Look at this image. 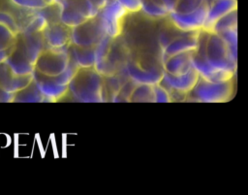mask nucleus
<instances>
[{"label":"nucleus","instance_id":"0eeeda50","mask_svg":"<svg viewBox=\"0 0 248 195\" xmlns=\"http://www.w3.org/2000/svg\"><path fill=\"white\" fill-rule=\"evenodd\" d=\"M199 79V73L193 68L189 72L179 76H173L164 72L160 83L169 91L171 102H184L187 100L188 93L195 87Z\"/></svg>","mask_w":248,"mask_h":195},{"label":"nucleus","instance_id":"7ed1b4c3","mask_svg":"<svg viewBox=\"0 0 248 195\" xmlns=\"http://www.w3.org/2000/svg\"><path fill=\"white\" fill-rule=\"evenodd\" d=\"M233 95V79L214 82L200 78L195 87L188 93L186 101L198 103H226L231 101Z\"/></svg>","mask_w":248,"mask_h":195},{"label":"nucleus","instance_id":"6ab92c4d","mask_svg":"<svg viewBox=\"0 0 248 195\" xmlns=\"http://www.w3.org/2000/svg\"><path fill=\"white\" fill-rule=\"evenodd\" d=\"M45 100V96L34 80L25 88L15 93L13 98V102H43Z\"/></svg>","mask_w":248,"mask_h":195},{"label":"nucleus","instance_id":"a878e982","mask_svg":"<svg viewBox=\"0 0 248 195\" xmlns=\"http://www.w3.org/2000/svg\"><path fill=\"white\" fill-rule=\"evenodd\" d=\"M0 24H4V25L8 26L16 34L19 33V28H18V25H17L16 19L12 16V15H10L7 12L0 11Z\"/></svg>","mask_w":248,"mask_h":195},{"label":"nucleus","instance_id":"c85d7f7f","mask_svg":"<svg viewBox=\"0 0 248 195\" xmlns=\"http://www.w3.org/2000/svg\"><path fill=\"white\" fill-rule=\"evenodd\" d=\"M12 49H13V48L10 49H8V50L0 51V63H2V62H4V61L7 60V58H8V56L10 55Z\"/></svg>","mask_w":248,"mask_h":195},{"label":"nucleus","instance_id":"20e7f679","mask_svg":"<svg viewBox=\"0 0 248 195\" xmlns=\"http://www.w3.org/2000/svg\"><path fill=\"white\" fill-rule=\"evenodd\" d=\"M107 36L104 21L98 14L96 16L72 28L71 44L83 48L97 47Z\"/></svg>","mask_w":248,"mask_h":195},{"label":"nucleus","instance_id":"a211bd4d","mask_svg":"<svg viewBox=\"0 0 248 195\" xmlns=\"http://www.w3.org/2000/svg\"><path fill=\"white\" fill-rule=\"evenodd\" d=\"M140 12L152 19L165 18L170 15V12L163 0H140Z\"/></svg>","mask_w":248,"mask_h":195},{"label":"nucleus","instance_id":"4468645a","mask_svg":"<svg viewBox=\"0 0 248 195\" xmlns=\"http://www.w3.org/2000/svg\"><path fill=\"white\" fill-rule=\"evenodd\" d=\"M34 81L47 101H56L65 96L69 91L68 85L61 84L55 77H47L34 70Z\"/></svg>","mask_w":248,"mask_h":195},{"label":"nucleus","instance_id":"393cba45","mask_svg":"<svg viewBox=\"0 0 248 195\" xmlns=\"http://www.w3.org/2000/svg\"><path fill=\"white\" fill-rule=\"evenodd\" d=\"M154 93H155V103H170L171 102L170 95L167 88L161 83L154 84Z\"/></svg>","mask_w":248,"mask_h":195},{"label":"nucleus","instance_id":"1a4fd4ad","mask_svg":"<svg viewBox=\"0 0 248 195\" xmlns=\"http://www.w3.org/2000/svg\"><path fill=\"white\" fill-rule=\"evenodd\" d=\"M128 12L122 7L118 0L110 1L105 8L100 10L108 36L115 39L121 32V21Z\"/></svg>","mask_w":248,"mask_h":195},{"label":"nucleus","instance_id":"f03ea898","mask_svg":"<svg viewBox=\"0 0 248 195\" xmlns=\"http://www.w3.org/2000/svg\"><path fill=\"white\" fill-rule=\"evenodd\" d=\"M105 80L95 68H78L68 84L69 91L81 102L104 101Z\"/></svg>","mask_w":248,"mask_h":195},{"label":"nucleus","instance_id":"f8f14e48","mask_svg":"<svg viewBox=\"0 0 248 195\" xmlns=\"http://www.w3.org/2000/svg\"><path fill=\"white\" fill-rule=\"evenodd\" d=\"M201 31L198 32H182L171 40L165 48L162 49L163 59L183 52L195 51L199 47Z\"/></svg>","mask_w":248,"mask_h":195},{"label":"nucleus","instance_id":"5701e85b","mask_svg":"<svg viewBox=\"0 0 248 195\" xmlns=\"http://www.w3.org/2000/svg\"><path fill=\"white\" fill-rule=\"evenodd\" d=\"M17 35L8 26L0 24V51L12 49L16 42Z\"/></svg>","mask_w":248,"mask_h":195},{"label":"nucleus","instance_id":"cd10ccee","mask_svg":"<svg viewBox=\"0 0 248 195\" xmlns=\"http://www.w3.org/2000/svg\"><path fill=\"white\" fill-rule=\"evenodd\" d=\"M14 94H10L0 88V102H11L13 101Z\"/></svg>","mask_w":248,"mask_h":195},{"label":"nucleus","instance_id":"9b49d317","mask_svg":"<svg viewBox=\"0 0 248 195\" xmlns=\"http://www.w3.org/2000/svg\"><path fill=\"white\" fill-rule=\"evenodd\" d=\"M34 80V75H18L6 62L0 63V88L4 91L15 94L25 88Z\"/></svg>","mask_w":248,"mask_h":195},{"label":"nucleus","instance_id":"bb28decb","mask_svg":"<svg viewBox=\"0 0 248 195\" xmlns=\"http://www.w3.org/2000/svg\"><path fill=\"white\" fill-rule=\"evenodd\" d=\"M91 2V4L97 9V10H102L103 8H105L110 1L112 0H89Z\"/></svg>","mask_w":248,"mask_h":195},{"label":"nucleus","instance_id":"f3484780","mask_svg":"<svg viewBox=\"0 0 248 195\" xmlns=\"http://www.w3.org/2000/svg\"><path fill=\"white\" fill-rule=\"evenodd\" d=\"M69 51L79 68H90L95 67L97 62V47L83 48L71 44Z\"/></svg>","mask_w":248,"mask_h":195},{"label":"nucleus","instance_id":"4be33fe9","mask_svg":"<svg viewBox=\"0 0 248 195\" xmlns=\"http://www.w3.org/2000/svg\"><path fill=\"white\" fill-rule=\"evenodd\" d=\"M214 0H177L173 11L178 13H189L203 6L211 5Z\"/></svg>","mask_w":248,"mask_h":195},{"label":"nucleus","instance_id":"2eb2a0df","mask_svg":"<svg viewBox=\"0 0 248 195\" xmlns=\"http://www.w3.org/2000/svg\"><path fill=\"white\" fill-rule=\"evenodd\" d=\"M236 10L237 0H214L209 7L202 30L210 32L219 19Z\"/></svg>","mask_w":248,"mask_h":195},{"label":"nucleus","instance_id":"dca6fc26","mask_svg":"<svg viewBox=\"0 0 248 195\" xmlns=\"http://www.w3.org/2000/svg\"><path fill=\"white\" fill-rule=\"evenodd\" d=\"M195 51L183 52L163 59V69L165 73L179 76L189 72L194 68L193 56Z\"/></svg>","mask_w":248,"mask_h":195},{"label":"nucleus","instance_id":"423d86ee","mask_svg":"<svg viewBox=\"0 0 248 195\" xmlns=\"http://www.w3.org/2000/svg\"><path fill=\"white\" fill-rule=\"evenodd\" d=\"M71 54L69 48L43 49L34 65V70L47 77H56L64 73L69 67Z\"/></svg>","mask_w":248,"mask_h":195},{"label":"nucleus","instance_id":"6e6552de","mask_svg":"<svg viewBox=\"0 0 248 195\" xmlns=\"http://www.w3.org/2000/svg\"><path fill=\"white\" fill-rule=\"evenodd\" d=\"M209 7V5H206L189 13H178L172 11L170 13L168 18L174 27L183 32L202 31L206 20Z\"/></svg>","mask_w":248,"mask_h":195},{"label":"nucleus","instance_id":"b1692460","mask_svg":"<svg viewBox=\"0 0 248 195\" xmlns=\"http://www.w3.org/2000/svg\"><path fill=\"white\" fill-rule=\"evenodd\" d=\"M15 5L31 10H42L54 3V0H11Z\"/></svg>","mask_w":248,"mask_h":195},{"label":"nucleus","instance_id":"f257e3e1","mask_svg":"<svg viewBox=\"0 0 248 195\" xmlns=\"http://www.w3.org/2000/svg\"><path fill=\"white\" fill-rule=\"evenodd\" d=\"M193 66L200 78L208 81L232 80L237 70V49L218 34L202 30L199 47L193 56Z\"/></svg>","mask_w":248,"mask_h":195},{"label":"nucleus","instance_id":"aec40b11","mask_svg":"<svg viewBox=\"0 0 248 195\" xmlns=\"http://www.w3.org/2000/svg\"><path fill=\"white\" fill-rule=\"evenodd\" d=\"M129 102L155 103L154 84L137 83L130 95Z\"/></svg>","mask_w":248,"mask_h":195},{"label":"nucleus","instance_id":"39448f33","mask_svg":"<svg viewBox=\"0 0 248 195\" xmlns=\"http://www.w3.org/2000/svg\"><path fill=\"white\" fill-rule=\"evenodd\" d=\"M60 7L59 20L74 28L99 14L89 0H54Z\"/></svg>","mask_w":248,"mask_h":195},{"label":"nucleus","instance_id":"9d476101","mask_svg":"<svg viewBox=\"0 0 248 195\" xmlns=\"http://www.w3.org/2000/svg\"><path fill=\"white\" fill-rule=\"evenodd\" d=\"M125 69L128 77L136 83L157 84L164 76L163 66H143L133 60L128 61Z\"/></svg>","mask_w":248,"mask_h":195},{"label":"nucleus","instance_id":"ddd939ff","mask_svg":"<svg viewBox=\"0 0 248 195\" xmlns=\"http://www.w3.org/2000/svg\"><path fill=\"white\" fill-rule=\"evenodd\" d=\"M44 39L48 48L66 49L71 45L72 28L61 21L48 24L43 31Z\"/></svg>","mask_w":248,"mask_h":195},{"label":"nucleus","instance_id":"412c9836","mask_svg":"<svg viewBox=\"0 0 248 195\" xmlns=\"http://www.w3.org/2000/svg\"><path fill=\"white\" fill-rule=\"evenodd\" d=\"M231 29H237V10L233 11L221 19H219L213 26L210 32L221 33Z\"/></svg>","mask_w":248,"mask_h":195}]
</instances>
